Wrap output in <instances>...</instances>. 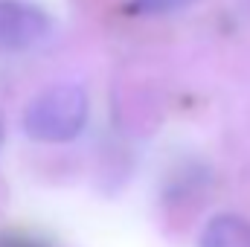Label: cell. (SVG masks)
Listing matches in <instances>:
<instances>
[{
    "label": "cell",
    "mask_w": 250,
    "mask_h": 247,
    "mask_svg": "<svg viewBox=\"0 0 250 247\" xmlns=\"http://www.w3.org/2000/svg\"><path fill=\"white\" fill-rule=\"evenodd\" d=\"M87 114L90 102L79 84H53L26 105L23 131L38 143H70L84 131Z\"/></svg>",
    "instance_id": "1"
},
{
    "label": "cell",
    "mask_w": 250,
    "mask_h": 247,
    "mask_svg": "<svg viewBox=\"0 0 250 247\" xmlns=\"http://www.w3.org/2000/svg\"><path fill=\"white\" fill-rule=\"evenodd\" d=\"M50 32L44 9L26 0H0V53H23L41 44Z\"/></svg>",
    "instance_id": "2"
},
{
    "label": "cell",
    "mask_w": 250,
    "mask_h": 247,
    "mask_svg": "<svg viewBox=\"0 0 250 247\" xmlns=\"http://www.w3.org/2000/svg\"><path fill=\"white\" fill-rule=\"evenodd\" d=\"M201 247H250V224L239 215H218L204 227Z\"/></svg>",
    "instance_id": "3"
},
{
    "label": "cell",
    "mask_w": 250,
    "mask_h": 247,
    "mask_svg": "<svg viewBox=\"0 0 250 247\" xmlns=\"http://www.w3.org/2000/svg\"><path fill=\"white\" fill-rule=\"evenodd\" d=\"M198 0H134V9L140 15H172V12H181L195 6Z\"/></svg>",
    "instance_id": "4"
},
{
    "label": "cell",
    "mask_w": 250,
    "mask_h": 247,
    "mask_svg": "<svg viewBox=\"0 0 250 247\" xmlns=\"http://www.w3.org/2000/svg\"><path fill=\"white\" fill-rule=\"evenodd\" d=\"M0 247H38L35 242H29V239H18V236H3L0 239Z\"/></svg>",
    "instance_id": "5"
},
{
    "label": "cell",
    "mask_w": 250,
    "mask_h": 247,
    "mask_svg": "<svg viewBox=\"0 0 250 247\" xmlns=\"http://www.w3.org/2000/svg\"><path fill=\"white\" fill-rule=\"evenodd\" d=\"M0 143H3V125H0Z\"/></svg>",
    "instance_id": "6"
}]
</instances>
